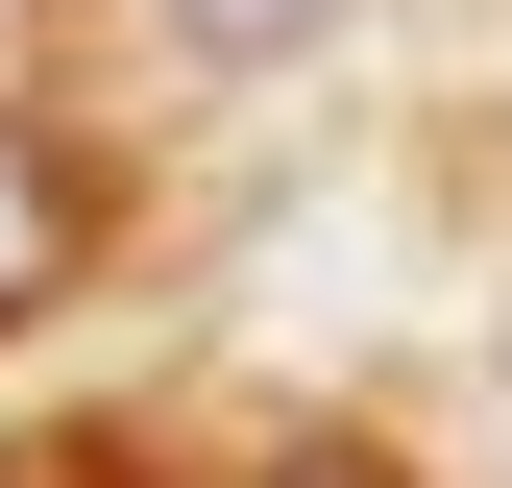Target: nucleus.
Returning a JSON list of instances; mask_svg holds the SVG:
<instances>
[{"label": "nucleus", "mask_w": 512, "mask_h": 488, "mask_svg": "<svg viewBox=\"0 0 512 488\" xmlns=\"http://www.w3.org/2000/svg\"><path fill=\"white\" fill-rule=\"evenodd\" d=\"M74 244H98V196H74V147H49V122H0V342H25L49 293H74Z\"/></svg>", "instance_id": "f257e3e1"}, {"label": "nucleus", "mask_w": 512, "mask_h": 488, "mask_svg": "<svg viewBox=\"0 0 512 488\" xmlns=\"http://www.w3.org/2000/svg\"><path fill=\"white\" fill-rule=\"evenodd\" d=\"M147 25H171V49H317L342 0H147Z\"/></svg>", "instance_id": "f03ea898"}, {"label": "nucleus", "mask_w": 512, "mask_h": 488, "mask_svg": "<svg viewBox=\"0 0 512 488\" xmlns=\"http://www.w3.org/2000/svg\"><path fill=\"white\" fill-rule=\"evenodd\" d=\"M244 488H391V464H342V440H293V464H244Z\"/></svg>", "instance_id": "7ed1b4c3"}]
</instances>
